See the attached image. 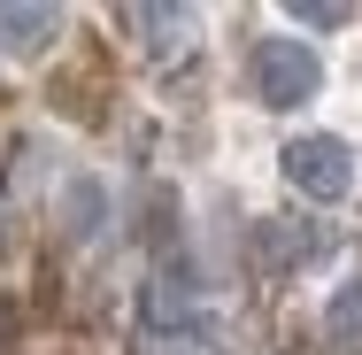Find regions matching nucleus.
I'll return each mask as SVG.
<instances>
[{
	"mask_svg": "<svg viewBox=\"0 0 362 355\" xmlns=\"http://www.w3.org/2000/svg\"><path fill=\"white\" fill-rule=\"evenodd\" d=\"M247 70H255V101H262V108H300V101H316V85H324V62H316L308 39H262Z\"/></svg>",
	"mask_w": 362,
	"mask_h": 355,
	"instance_id": "1",
	"label": "nucleus"
},
{
	"mask_svg": "<svg viewBox=\"0 0 362 355\" xmlns=\"http://www.w3.org/2000/svg\"><path fill=\"white\" fill-rule=\"evenodd\" d=\"M278 170H286L293 193H308V201H347V193H355V147L332 140V132L293 140L286 154H278Z\"/></svg>",
	"mask_w": 362,
	"mask_h": 355,
	"instance_id": "2",
	"label": "nucleus"
},
{
	"mask_svg": "<svg viewBox=\"0 0 362 355\" xmlns=\"http://www.w3.org/2000/svg\"><path fill=\"white\" fill-rule=\"evenodd\" d=\"M47 39H62V8H0V47L8 55H39Z\"/></svg>",
	"mask_w": 362,
	"mask_h": 355,
	"instance_id": "3",
	"label": "nucleus"
},
{
	"mask_svg": "<svg viewBox=\"0 0 362 355\" xmlns=\"http://www.w3.org/2000/svg\"><path fill=\"white\" fill-rule=\"evenodd\" d=\"M324 340H332V348H355L362 340V271L332 286V301H324Z\"/></svg>",
	"mask_w": 362,
	"mask_h": 355,
	"instance_id": "4",
	"label": "nucleus"
},
{
	"mask_svg": "<svg viewBox=\"0 0 362 355\" xmlns=\"http://www.w3.org/2000/svg\"><path fill=\"white\" fill-rule=\"evenodd\" d=\"M124 23L132 31H154V47H185V31H193L185 8H124Z\"/></svg>",
	"mask_w": 362,
	"mask_h": 355,
	"instance_id": "5",
	"label": "nucleus"
},
{
	"mask_svg": "<svg viewBox=\"0 0 362 355\" xmlns=\"http://www.w3.org/2000/svg\"><path fill=\"white\" fill-rule=\"evenodd\" d=\"M62 216H70L62 232H70V240H85V232L100 224V186H70V193H62Z\"/></svg>",
	"mask_w": 362,
	"mask_h": 355,
	"instance_id": "6",
	"label": "nucleus"
},
{
	"mask_svg": "<svg viewBox=\"0 0 362 355\" xmlns=\"http://www.w3.org/2000/svg\"><path fill=\"white\" fill-rule=\"evenodd\" d=\"M293 16H300L308 31H339V23H347V8H332V0H308V8H293Z\"/></svg>",
	"mask_w": 362,
	"mask_h": 355,
	"instance_id": "7",
	"label": "nucleus"
},
{
	"mask_svg": "<svg viewBox=\"0 0 362 355\" xmlns=\"http://www.w3.org/2000/svg\"><path fill=\"white\" fill-rule=\"evenodd\" d=\"M0 247H8V232H0Z\"/></svg>",
	"mask_w": 362,
	"mask_h": 355,
	"instance_id": "8",
	"label": "nucleus"
}]
</instances>
